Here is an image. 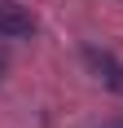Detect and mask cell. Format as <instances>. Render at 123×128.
Here are the masks:
<instances>
[{
	"label": "cell",
	"instance_id": "obj_3",
	"mask_svg": "<svg viewBox=\"0 0 123 128\" xmlns=\"http://www.w3.org/2000/svg\"><path fill=\"white\" fill-rule=\"evenodd\" d=\"M0 71H4V62H0Z\"/></svg>",
	"mask_w": 123,
	"mask_h": 128
},
{
	"label": "cell",
	"instance_id": "obj_2",
	"mask_svg": "<svg viewBox=\"0 0 123 128\" xmlns=\"http://www.w3.org/2000/svg\"><path fill=\"white\" fill-rule=\"evenodd\" d=\"M26 36H35V18L22 4L0 0V40H26Z\"/></svg>",
	"mask_w": 123,
	"mask_h": 128
},
{
	"label": "cell",
	"instance_id": "obj_1",
	"mask_svg": "<svg viewBox=\"0 0 123 128\" xmlns=\"http://www.w3.org/2000/svg\"><path fill=\"white\" fill-rule=\"evenodd\" d=\"M84 62H88V71L106 84L110 93H119L123 97V62L114 58L110 49H97V44H84Z\"/></svg>",
	"mask_w": 123,
	"mask_h": 128
}]
</instances>
